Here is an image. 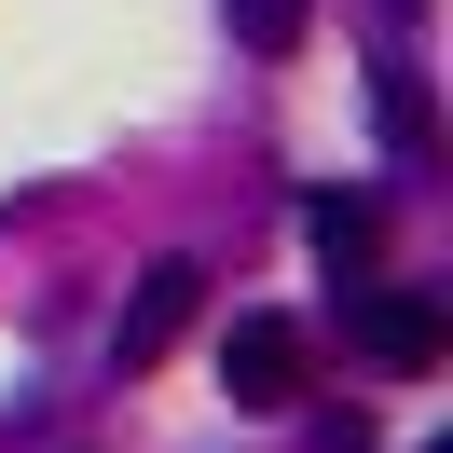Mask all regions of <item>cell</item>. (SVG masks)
Returning a JSON list of instances; mask_svg holds the SVG:
<instances>
[{
  "label": "cell",
  "instance_id": "cell-1",
  "mask_svg": "<svg viewBox=\"0 0 453 453\" xmlns=\"http://www.w3.org/2000/svg\"><path fill=\"white\" fill-rule=\"evenodd\" d=\"M343 330H357L371 371H440V357H453V303H440V288H357Z\"/></svg>",
  "mask_w": 453,
  "mask_h": 453
},
{
  "label": "cell",
  "instance_id": "cell-2",
  "mask_svg": "<svg viewBox=\"0 0 453 453\" xmlns=\"http://www.w3.org/2000/svg\"><path fill=\"white\" fill-rule=\"evenodd\" d=\"M220 385L248 398V412H303V398H316V343L288 330V316H234V343H220Z\"/></svg>",
  "mask_w": 453,
  "mask_h": 453
},
{
  "label": "cell",
  "instance_id": "cell-3",
  "mask_svg": "<svg viewBox=\"0 0 453 453\" xmlns=\"http://www.w3.org/2000/svg\"><path fill=\"white\" fill-rule=\"evenodd\" d=\"M193 303H206V261H151L138 303H124V330H111V357H124V371H151L179 330H193Z\"/></svg>",
  "mask_w": 453,
  "mask_h": 453
},
{
  "label": "cell",
  "instance_id": "cell-4",
  "mask_svg": "<svg viewBox=\"0 0 453 453\" xmlns=\"http://www.w3.org/2000/svg\"><path fill=\"white\" fill-rule=\"evenodd\" d=\"M303 234H316V261H330V275H371L385 206H371V193H316V206H303Z\"/></svg>",
  "mask_w": 453,
  "mask_h": 453
},
{
  "label": "cell",
  "instance_id": "cell-5",
  "mask_svg": "<svg viewBox=\"0 0 453 453\" xmlns=\"http://www.w3.org/2000/svg\"><path fill=\"white\" fill-rule=\"evenodd\" d=\"M371 124H385V151H426V138H440V111H426V69H385V83H371Z\"/></svg>",
  "mask_w": 453,
  "mask_h": 453
},
{
  "label": "cell",
  "instance_id": "cell-6",
  "mask_svg": "<svg viewBox=\"0 0 453 453\" xmlns=\"http://www.w3.org/2000/svg\"><path fill=\"white\" fill-rule=\"evenodd\" d=\"M220 14H234V42H248V56H288L316 0H220Z\"/></svg>",
  "mask_w": 453,
  "mask_h": 453
},
{
  "label": "cell",
  "instance_id": "cell-7",
  "mask_svg": "<svg viewBox=\"0 0 453 453\" xmlns=\"http://www.w3.org/2000/svg\"><path fill=\"white\" fill-rule=\"evenodd\" d=\"M385 14H426V0H385Z\"/></svg>",
  "mask_w": 453,
  "mask_h": 453
}]
</instances>
